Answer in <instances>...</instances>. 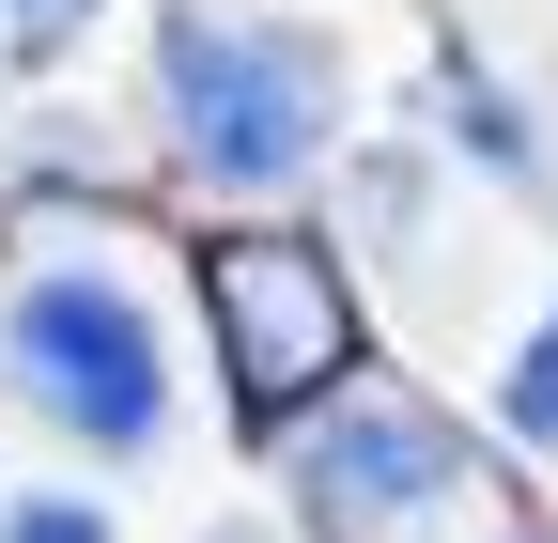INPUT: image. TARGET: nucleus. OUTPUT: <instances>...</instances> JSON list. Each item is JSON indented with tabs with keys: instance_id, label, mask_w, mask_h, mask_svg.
<instances>
[{
	"instance_id": "6e6552de",
	"label": "nucleus",
	"mask_w": 558,
	"mask_h": 543,
	"mask_svg": "<svg viewBox=\"0 0 558 543\" xmlns=\"http://www.w3.org/2000/svg\"><path fill=\"white\" fill-rule=\"evenodd\" d=\"M512 543H558V528H512Z\"/></svg>"
},
{
	"instance_id": "1a4fd4ad",
	"label": "nucleus",
	"mask_w": 558,
	"mask_h": 543,
	"mask_svg": "<svg viewBox=\"0 0 558 543\" xmlns=\"http://www.w3.org/2000/svg\"><path fill=\"white\" fill-rule=\"evenodd\" d=\"M218 543H248V528H218Z\"/></svg>"
},
{
	"instance_id": "0eeeda50",
	"label": "nucleus",
	"mask_w": 558,
	"mask_h": 543,
	"mask_svg": "<svg viewBox=\"0 0 558 543\" xmlns=\"http://www.w3.org/2000/svg\"><path fill=\"white\" fill-rule=\"evenodd\" d=\"M94 16V0H0V32H16V47H47V32H78Z\"/></svg>"
},
{
	"instance_id": "423d86ee",
	"label": "nucleus",
	"mask_w": 558,
	"mask_h": 543,
	"mask_svg": "<svg viewBox=\"0 0 558 543\" xmlns=\"http://www.w3.org/2000/svg\"><path fill=\"white\" fill-rule=\"evenodd\" d=\"M0 543H109V512H94V497H16Z\"/></svg>"
},
{
	"instance_id": "7ed1b4c3",
	"label": "nucleus",
	"mask_w": 558,
	"mask_h": 543,
	"mask_svg": "<svg viewBox=\"0 0 558 543\" xmlns=\"http://www.w3.org/2000/svg\"><path fill=\"white\" fill-rule=\"evenodd\" d=\"M202 311H218V358H233L248 420H295L357 358V295H341V264L311 233H218L202 249Z\"/></svg>"
},
{
	"instance_id": "20e7f679",
	"label": "nucleus",
	"mask_w": 558,
	"mask_h": 543,
	"mask_svg": "<svg viewBox=\"0 0 558 543\" xmlns=\"http://www.w3.org/2000/svg\"><path fill=\"white\" fill-rule=\"evenodd\" d=\"M465 482H481L465 435L435 420V403H403V388H357V403L295 450V497H311V528H341V543H403V528H435Z\"/></svg>"
},
{
	"instance_id": "f257e3e1",
	"label": "nucleus",
	"mask_w": 558,
	"mask_h": 543,
	"mask_svg": "<svg viewBox=\"0 0 558 543\" xmlns=\"http://www.w3.org/2000/svg\"><path fill=\"white\" fill-rule=\"evenodd\" d=\"M156 94H171V141L218 171V186H295L341 124V62L295 16H233V0H171L156 16Z\"/></svg>"
},
{
	"instance_id": "f03ea898",
	"label": "nucleus",
	"mask_w": 558,
	"mask_h": 543,
	"mask_svg": "<svg viewBox=\"0 0 558 543\" xmlns=\"http://www.w3.org/2000/svg\"><path fill=\"white\" fill-rule=\"evenodd\" d=\"M0 358H16V388L62 435H94V450H156V420H171L156 326H140V295L94 280V264H47V280L0 311Z\"/></svg>"
},
{
	"instance_id": "39448f33",
	"label": "nucleus",
	"mask_w": 558,
	"mask_h": 543,
	"mask_svg": "<svg viewBox=\"0 0 558 543\" xmlns=\"http://www.w3.org/2000/svg\"><path fill=\"white\" fill-rule=\"evenodd\" d=\"M497 403H512V435H543V450H558V311L527 326V358L497 373Z\"/></svg>"
}]
</instances>
